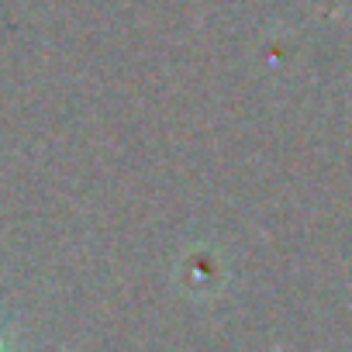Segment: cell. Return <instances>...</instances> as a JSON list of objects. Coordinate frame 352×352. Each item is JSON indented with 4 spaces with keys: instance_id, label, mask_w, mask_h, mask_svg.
Masks as SVG:
<instances>
[{
    "instance_id": "cell-1",
    "label": "cell",
    "mask_w": 352,
    "mask_h": 352,
    "mask_svg": "<svg viewBox=\"0 0 352 352\" xmlns=\"http://www.w3.org/2000/svg\"><path fill=\"white\" fill-rule=\"evenodd\" d=\"M0 352H8V349H4V342H0Z\"/></svg>"
}]
</instances>
